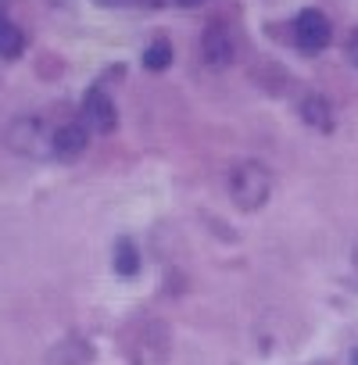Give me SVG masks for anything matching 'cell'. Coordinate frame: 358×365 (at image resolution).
I'll return each instance as SVG.
<instances>
[{"mask_svg":"<svg viewBox=\"0 0 358 365\" xmlns=\"http://www.w3.org/2000/svg\"><path fill=\"white\" fill-rule=\"evenodd\" d=\"M26 54V29L0 8V58L4 61H15Z\"/></svg>","mask_w":358,"mask_h":365,"instance_id":"cell-8","label":"cell"},{"mask_svg":"<svg viewBox=\"0 0 358 365\" xmlns=\"http://www.w3.org/2000/svg\"><path fill=\"white\" fill-rule=\"evenodd\" d=\"M90 361V344L83 336H68L54 347L51 354V365H86Z\"/></svg>","mask_w":358,"mask_h":365,"instance_id":"cell-10","label":"cell"},{"mask_svg":"<svg viewBox=\"0 0 358 365\" xmlns=\"http://www.w3.org/2000/svg\"><path fill=\"white\" fill-rule=\"evenodd\" d=\"M344 54H347V61H351V65H358V26L344 36Z\"/></svg>","mask_w":358,"mask_h":365,"instance_id":"cell-13","label":"cell"},{"mask_svg":"<svg viewBox=\"0 0 358 365\" xmlns=\"http://www.w3.org/2000/svg\"><path fill=\"white\" fill-rule=\"evenodd\" d=\"M301 118L312 125V129H319V133H329L333 129V104L322 97V93H308L305 101H301Z\"/></svg>","mask_w":358,"mask_h":365,"instance_id":"cell-9","label":"cell"},{"mask_svg":"<svg viewBox=\"0 0 358 365\" xmlns=\"http://www.w3.org/2000/svg\"><path fill=\"white\" fill-rule=\"evenodd\" d=\"M179 4H183V8H201L205 0H179Z\"/></svg>","mask_w":358,"mask_h":365,"instance_id":"cell-15","label":"cell"},{"mask_svg":"<svg viewBox=\"0 0 358 365\" xmlns=\"http://www.w3.org/2000/svg\"><path fill=\"white\" fill-rule=\"evenodd\" d=\"M168 65H172V40H168V36H154V40L143 47V68L165 72Z\"/></svg>","mask_w":358,"mask_h":365,"instance_id":"cell-12","label":"cell"},{"mask_svg":"<svg viewBox=\"0 0 358 365\" xmlns=\"http://www.w3.org/2000/svg\"><path fill=\"white\" fill-rule=\"evenodd\" d=\"M4 143H8L15 154H26V158H40L44 147L51 150V136H47V129H44V122H40L36 115H19V118H11L8 129H4Z\"/></svg>","mask_w":358,"mask_h":365,"instance_id":"cell-2","label":"cell"},{"mask_svg":"<svg viewBox=\"0 0 358 365\" xmlns=\"http://www.w3.org/2000/svg\"><path fill=\"white\" fill-rule=\"evenodd\" d=\"M93 4H101V8H129L133 0H93Z\"/></svg>","mask_w":358,"mask_h":365,"instance_id":"cell-14","label":"cell"},{"mask_svg":"<svg viewBox=\"0 0 358 365\" xmlns=\"http://www.w3.org/2000/svg\"><path fill=\"white\" fill-rule=\"evenodd\" d=\"M290 36H294V43H297L305 54H319V51H326L329 40H333V22L326 19V11L308 8V11H301V15L294 19Z\"/></svg>","mask_w":358,"mask_h":365,"instance_id":"cell-3","label":"cell"},{"mask_svg":"<svg viewBox=\"0 0 358 365\" xmlns=\"http://www.w3.org/2000/svg\"><path fill=\"white\" fill-rule=\"evenodd\" d=\"M79 115H83V125H86L90 133H101V136L115 133V125H118V111H115V101H111V97H108V93H104L101 86L86 90Z\"/></svg>","mask_w":358,"mask_h":365,"instance_id":"cell-4","label":"cell"},{"mask_svg":"<svg viewBox=\"0 0 358 365\" xmlns=\"http://www.w3.org/2000/svg\"><path fill=\"white\" fill-rule=\"evenodd\" d=\"M201 58H205V65L208 68H226V65H233V58H237V40H233V33L226 29V26H208L205 29V36H201Z\"/></svg>","mask_w":358,"mask_h":365,"instance_id":"cell-6","label":"cell"},{"mask_svg":"<svg viewBox=\"0 0 358 365\" xmlns=\"http://www.w3.org/2000/svg\"><path fill=\"white\" fill-rule=\"evenodd\" d=\"M354 272H358V240H354Z\"/></svg>","mask_w":358,"mask_h":365,"instance_id":"cell-16","label":"cell"},{"mask_svg":"<svg viewBox=\"0 0 358 365\" xmlns=\"http://www.w3.org/2000/svg\"><path fill=\"white\" fill-rule=\"evenodd\" d=\"M111 265H115V272H118V276H136V272H140V251H136V244H133L129 237L115 240Z\"/></svg>","mask_w":358,"mask_h":365,"instance_id":"cell-11","label":"cell"},{"mask_svg":"<svg viewBox=\"0 0 358 365\" xmlns=\"http://www.w3.org/2000/svg\"><path fill=\"white\" fill-rule=\"evenodd\" d=\"M230 197L244 212H258L272 197V172L262 161H237L230 168Z\"/></svg>","mask_w":358,"mask_h":365,"instance_id":"cell-1","label":"cell"},{"mask_svg":"<svg viewBox=\"0 0 358 365\" xmlns=\"http://www.w3.org/2000/svg\"><path fill=\"white\" fill-rule=\"evenodd\" d=\"M86 147H90V129L83 125V118L61 122V125L51 133V154L61 158V161H76V158H83Z\"/></svg>","mask_w":358,"mask_h":365,"instance_id":"cell-5","label":"cell"},{"mask_svg":"<svg viewBox=\"0 0 358 365\" xmlns=\"http://www.w3.org/2000/svg\"><path fill=\"white\" fill-rule=\"evenodd\" d=\"M168 354V329L161 322H147L140 336V361L143 365H161Z\"/></svg>","mask_w":358,"mask_h":365,"instance_id":"cell-7","label":"cell"}]
</instances>
